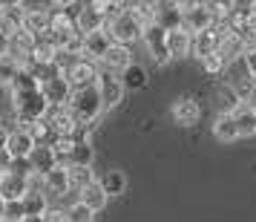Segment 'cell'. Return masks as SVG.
I'll use <instances>...</instances> for the list:
<instances>
[{
  "label": "cell",
  "instance_id": "cell-21",
  "mask_svg": "<svg viewBox=\"0 0 256 222\" xmlns=\"http://www.w3.org/2000/svg\"><path fill=\"white\" fill-rule=\"evenodd\" d=\"M46 187H44V193L46 196H64V193H70L72 190V185H70V170L66 167H55V170H49L46 176Z\"/></svg>",
  "mask_w": 256,
  "mask_h": 222
},
{
  "label": "cell",
  "instance_id": "cell-38",
  "mask_svg": "<svg viewBox=\"0 0 256 222\" xmlns=\"http://www.w3.org/2000/svg\"><path fill=\"white\" fill-rule=\"evenodd\" d=\"M46 222H70V213L64 208H49L46 210Z\"/></svg>",
  "mask_w": 256,
  "mask_h": 222
},
{
  "label": "cell",
  "instance_id": "cell-18",
  "mask_svg": "<svg viewBox=\"0 0 256 222\" xmlns=\"http://www.w3.org/2000/svg\"><path fill=\"white\" fill-rule=\"evenodd\" d=\"M24 21H26V9L24 6H3L0 9V32L3 35H18L24 29Z\"/></svg>",
  "mask_w": 256,
  "mask_h": 222
},
{
  "label": "cell",
  "instance_id": "cell-30",
  "mask_svg": "<svg viewBox=\"0 0 256 222\" xmlns=\"http://www.w3.org/2000/svg\"><path fill=\"white\" fill-rule=\"evenodd\" d=\"M92 159H95V150H92V144H90V139L86 141H75V144H72L70 164H86V167H92Z\"/></svg>",
  "mask_w": 256,
  "mask_h": 222
},
{
  "label": "cell",
  "instance_id": "cell-29",
  "mask_svg": "<svg viewBox=\"0 0 256 222\" xmlns=\"http://www.w3.org/2000/svg\"><path fill=\"white\" fill-rule=\"evenodd\" d=\"M216 98H219V113H236V110L242 107V98L236 95V90H233L230 84H224V87H219V93H216Z\"/></svg>",
  "mask_w": 256,
  "mask_h": 222
},
{
  "label": "cell",
  "instance_id": "cell-42",
  "mask_svg": "<svg viewBox=\"0 0 256 222\" xmlns=\"http://www.w3.org/2000/svg\"><path fill=\"white\" fill-rule=\"evenodd\" d=\"M9 133H12V130H9V127H3V124H0V150L6 147V141H9Z\"/></svg>",
  "mask_w": 256,
  "mask_h": 222
},
{
  "label": "cell",
  "instance_id": "cell-41",
  "mask_svg": "<svg viewBox=\"0 0 256 222\" xmlns=\"http://www.w3.org/2000/svg\"><path fill=\"white\" fill-rule=\"evenodd\" d=\"M236 12H256V0H236Z\"/></svg>",
  "mask_w": 256,
  "mask_h": 222
},
{
  "label": "cell",
  "instance_id": "cell-22",
  "mask_svg": "<svg viewBox=\"0 0 256 222\" xmlns=\"http://www.w3.org/2000/svg\"><path fill=\"white\" fill-rule=\"evenodd\" d=\"M49 21H52V9H26L24 29L32 35H44L49 32Z\"/></svg>",
  "mask_w": 256,
  "mask_h": 222
},
{
  "label": "cell",
  "instance_id": "cell-17",
  "mask_svg": "<svg viewBox=\"0 0 256 222\" xmlns=\"http://www.w3.org/2000/svg\"><path fill=\"white\" fill-rule=\"evenodd\" d=\"M29 193V176H20V173H3V187H0V196L6 202L12 199H24Z\"/></svg>",
  "mask_w": 256,
  "mask_h": 222
},
{
  "label": "cell",
  "instance_id": "cell-4",
  "mask_svg": "<svg viewBox=\"0 0 256 222\" xmlns=\"http://www.w3.org/2000/svg\"><path fill=\"white\" fill-rule=\"evenodd\" d=\"M141 41H144V47H147V52H150V58L158 64V67H164L170 58V47H167V29H164L162 24H147L144 26V32H141Z\"/></svg>",
  "mask_w": 256,
  "mask_h": 222
},
{
  "label": "cell",
  "instance_id": "cell-23",
  "mask_svg": "<svg viewBox=\"0 0 256 222\" xmlns=\"http://www.w3.org/2000/svg\"><path fill=\"white\" fill-rule=\"evenodd\" d=\"M78 199H81L86 208H92L95 213H98V210H104V205H106V199L110 196H106V190L98 185V179H95L92 185H86L84 190H78Z\"/></svg>",
  "mask_w": 256,
  "mask_h": 222
},
{
  "label": "cell",
  "instance_id": "cell-19",
  "mask_svg": "<svg viewBox=\"0 0 256 222\" xmlns=\"http://www.w3.org/2000/svg\"><path fill=\"white\" fill-rule=\"evenodd\" d=\"M213 136H216L222 144H230V141L242 139V133H239V124H236L233 113H219V116H216V121H213Z\"/></svg>",
  "mask_w": 256,
  "mask_h": 222
},
{
  "label": "cell",
  "instance_id": "cell-11",
  "mask_svg": "<svg viewBox=\"0 0 256 222\" xmlns=\"http://www.w3.org/2000/svg\"><path fill=\"white\" fill-rule=\"evenodd\" d=\"M112 44H116V41L110 38V32H106V29L92 32V35H84V55H81V58L101 64V58L106 55V49L112 47Z\"/></svg>",
  "mask_w": 256,
  "mask_h": 222
},
{
  "label": "cell",
  "instance_id": "cell-7",
  "mask_svg": "<svg viewBox=\"0 0 256 222\" xmlns=\"http://www.w3.org/2000/svg\"><path fill=\"white\" fill-rule=\"evenodd\" d=\"M98 90H101V98H104V110H112L124 101V93H127V87L124 81L112 75V72H104L101 70V78H98Z\"/></svg>",
  "mask_w": 256,
  "mask_h": 222
},
{
  "label": "cell",
  "instance_id": "cell-46",
  "mask_svg": "<svg viewBox=\"0 0 256 222\" xmlns=\"http://www.w3.org/2000/svg\"><path fill=\"white\" fill-rule=\"evenodd\" d=\"M0 187H3V173H0Z\"/></svg>",
  "mask_w": 256,
  "mask_h": 222
},
{
  "label": "cell",
  "instance_id": "cell-12",
  "mask_svg": "<svg viewBox=\"0 0 256 222\" xmlns=\"http://www.w3.org/2000/svg\"><path fill=\"white\" fill-rule=\"evenodd\" d=\"M130 64H132V55H130V47H121V44H112V47L106 49V55L101 58V70L104 72H112V75H121V72L127 70Z\"/></svg>",
  "mask_w": 256,
  "mask_h": 222
},
{
  "label": "cell",
  "instance_id": "cell-43",
  "mask_svg": "<svg viewBox=\"0 0 256 222\" xmlns=\"http://www.w3.org/2000/svg\"><path fill=\"white\" fill-rule=\"evenodd\" d=\"M3 6H24V0H0V9Z\"/></svg>",
  "mask_w": 256,
  "mask_h": 222
},
{
  "label": "cell",
  "instance_id": "cell-3",
  "mask_svg": "<svg viewBox=\"0 0 256 222\" xmlns=\"http://www.w3.org/2000/svg\"><path fill=\"white\" fill-rule=\"evenodd\" d=\"M104 29L110 32V38H112L116 44H121V47H130L132 41H138V38H141V32H144V24H141V21H138L132 12H121V15H116L112 21H106Z\"/></svg>",
  "mask_w": 256,
  "mask_h": 222
},
{
  "label": "cell",
  "instance_id": "cell-24",
  "mask_svg": "<svg viewBox=\"0 0 256 222\" xmlns=\"http://www.w3.org/2000/svg\"><path fill=\"white\" fill-rule=\"evenodd\" d=\"M233 118H236V124H239L242 139H250V136H256V110H254L250 104H242L236 113H233Z\"/></svg>",
  "mask_w": 256,
  "mask_h": 222
},
{
  "label": "cell",
  "instance_id": "cell-15",
  "mask_svg": "<svg viewBox=\"0 0 256 222\" xmlns=\"http://www.w3.org/2000/svg\"><path fill=\"white\" fill-rule=\"evenodd\" d=\"M40 90L46 95L49 107H66V101H70V95H72V87H70V81H66V75H58V78L44 81Z\"/></svg>",
  "mask_w": 256,
  "mask_h": 222
},
{
  "label": "cell",
  "instance_id": "cell-32",
  "mask_svg": "<svg viewBox=\"0 0 256 222\" xmlns=\"http://www.w3.org/2000/svg\"><path fill=\"white\" fill-rule=\"evenodd\" d=\"M66 213H70V222H92L95 219V210L86 208L81 199H78V202H72L70 208H66Z\"/></svg>",
  "mask_w": 256,
  "mask_h": 222
},
{
  "label": "cell",
  "instance_id": "cell-45",
  "mask_svg": "<svg viewBox=\"0 0 256 222\" xmlns=\"http://www.w3.org/2000/svg\"><path fill=\"white\" fill-rule=\"evenodd\" d=\"M248 104H250V107L256 110V90H254V95H250V101H248Z\"/></svg>",
  "mask_w": 256,
  "mask_h": 222
},
{
  "label": "cell",
  "instance_id": "cell-39",
  "mask_svg": "<svg viewBox=\"0 0 256 222\" xmlns=\"http://www.w3.org/2000/svg\"><path fill=\"white\" fill-rule=\"evenodd\" d=\"M12 162H14V156L3 147V150H0V173H9V170H12Z\"/></svg>",
  "mask_w": 256,
  "mask_h": 222
},
{
  "label": "cell",
  "instance_id": "cell-31",
  "mask_svg": "<svg viewBox=\"0 0 256 222\" xmlns=\"http://www.w3.org/2000/svg\"><path fill=\"white\" fill-rule=\"evenodd\" d=\"M20 70H24V67H20L12 55H0V84H12Z\"/></svg>",
  "mask_w": 256,
  "mask_h": 222
},
{
  "label": "cell",
  "instance_id": "cell-5",
  "mask_svg": "<svg viewBox=\"0 0 256 222\" xmlns=\"http://www.w3.org/2000/svg\"><path fill=\"white\" fill-rule=\"evenodd\" d=\"M66 81H70L72 90H86V87H98V78H101V67L95 61H86V58H78L72 64L70 70L64 72Z\"/></svg>",
  "mask_w": 256,
  "mask_h": 222
},
{
  "label": "cell",
  "instance_id": "cell-10",
  "mask_svg": "<svg viewBox=\"0 0 256 222\" xmlns=\"http://www.w3.org/2000/svg\"><path fill=\"white\" fill-rule=\"evenodd\" d=\"M219 44H222V24H216L213 29H204V32L193 35V55L198 61H204L208 55L219 52Z\"/></svg>",
  "mask_w": 256,
  "mask_h": 222
},
{
  "label": "cell",
  "instance_id": "cell-44",
  "mask_svg": "<svg viewBox=\"0 0 256 222\" xmlns=\"http://www.w3.org/2000/svg\"><path fill=\"white\" fill-rule=\"evenodd\" d=\"M3 216H6V199L0 196V222H3Z\"/></svg>",
  "mask_w": 256,
  "mask_h": 222
},
{
  "label": "cell",
  "instance_id": "cell-26",
  "mask_svg": "<svg viewBox=\"0 0 256 222\" xmlns=\"http://www.w3.org/2000/svg\"><path fill=\"white\" fill-rule=\"evenodd\" d=\"M118 78L124 81V87H127V90H144V87H147V70H144L141 64H136V61H132L127 70L118 75Z\"/></svg>",
  "mask_w": 256,
  "mask_h": 222
},
{
  "label": "cell",
  "instance_id": "cell-33",
  "mask_svg": "<svg viewBox=\"0 0 256 222\" xmlns=\"http://www.w3.org/2000/svg\"><path fill=\"white\" fill-rule=\"evenodd\" d=\"M9 87H12V93H20V90H32V87H40V81H38V78H35V75H32L29 70H20V72H18V78H14Z\"/></svg>",
  "mask_w": 256,
  "mask_h": 222
},
{
  "label": "cell",
  "instance_id": "cell-6",
  "mask_svg": "<svg viewBox=\"0 0 256 222\" xmlns=\"http://www.w3.org/2000/svg\"><path fill=\"white\" fill-rule=\"evenodd\" d=\"M182 26L196 35V32H204V29H213V26H216V15L210 12V6L204 3V0H196L190 9H184Z\"/></svg>",
  "mask_w": 256,
  "mask_h": 222
},
{
  "label": "cell",
  "instance_id": "cell-2",
  "mask_svg": "<svg viewBox=\"0 0 256 222\" xmlns=\"http://www.w3.org/2000/svg\"><path fill=\"white\" fill-rule=\"evenodd\" d=\"M66 107H70V113L75 116V121H78V124H84V127L92 130L95 121H98V118H101V113H104V98H101V90H98V87L72 90Z\"/></svg>",
  "mask_w": 256,
  "mask_h": 222
},
{
  "label": "cell",
  "instance_id": "cell-27",
  "mask_svg": "<svg viewBox=\"0 0 256 222\" xmlns=\"http://www.w3.org/2000/svg\"><path fill=\"white\" fill-rule=\"evenodd\" d=\"M66 170H70V185H72V190H75V193H78V190H84L86 185H92V182H95L92 167H86V164H70Z\"/></svg>",
  "mask_w": 256,
  "mask_h": 222
},
{
  "label": "cell",
  "instance_id": "cell-1",
  "mask_svg": "<svg viewBox=\"0 0 256 222\" xmlns=\"http://www.w3.org/2000/svg\"><path fill=\"white\" fill-rule=\"evenodd\" d=\"M12 110L14 118L20 127H29L40 118H46L49 113V101L40 87H32V90H20V93H12Z\"/></svg>",
  "mask_w": 256,
  "mask_h": 222
},
{
  "label": "cell",
  "instance_id": "cell-36",
  "mask_svg": "<svg viewBox=\"0 0 256 222\" xmlns=\"http://www.w3.org/2000/svg\"><path fill=\"white\" fill-rule=\"evenodd\" d=\"M242 64H244V72L256 81V44H248V49L242 55Z\"/></svg>",
  "mask_w": 256,
  "mask_h": 222
},
{
  "label": "cell",
  "instance_id": "cell-34",
  "mask_svg": "<svg viewBox=\"0 0 256 222\" xmlns=\"http://www.w3.org/2000/svg\"><path fill=\"white\" fill-rule=\"evenodd\" d=\"M24 219H26L24 199H12V202H6V216H3V222H24Z\"/></svg>",
  "mask_w": 256,
  "mask_h": 222
},
{
  "label": "cell",
  "instance_id": "cell-25",
  "mask_svg": "<svg viewBox=\"0 0 256 222\" xmlns=\"http://www.w3.org/2000/svg\"><path fill=\"white\" fill-rule=\"evenodd\" d=\"M98 185L106 190V196H121V193L127 190V176L121 173V170H106V173L98 179Z\"/></svg>",
  "mask_w": 256,
  "mask_h": 222
},
{
  "label": "cell",
  "instance_id": "cell-20",
  "mask_svg": "<svg viewBox=\"0 0 256 222\" xmlns=\"http://www.w3.org/2000/svg\"><path fill=\"white\" fill-rule=\"evenodd\" d=\"M29 159H32L35 173H44V176H46L49 170H55V167H58V153H55L52 144H38Z\"/></svg>",
  "mask_w": 256,
  "mask_h": 222
},
{
  "label": "cell",
  "instance_id": "cell-9",
  "mask_svg": "<svg viewBox=\"0 0 256 222\" xmlns=\"http://www.w3.org/2000/svg\"><path fill=\"white\" fill-rule=\"evenodd\" d=\"M46 124L52 127V133L55 136H64V139H70L72 133H75V127H78V121H75V116L70 113V107H49L46 113Z\"/></svg>",
  "mask_w": 256,
  "mask_h": 222
},
{
  "label": "cell",
  "instance_id": "cell-16",
  "mask_svg": "<svg viewBox=\"0 0 256 222\" xmlns=\"http://www.w3.org/2000/svg\"><path fill=\"white\" fill-rule=\"evenodd\" d=\"M75 24H78L81 35H92V32H101L106 26V18L92 6H75Z\"/></svg>",
  "mask_w": 256,
  "mask_h": 222
},
{
  "label": "cell",
  "instance_id": "cell-28",
  "mask_svg": "<svg viewBox=\"0 0 256 222\" xmlns=\"http://www.w3.org/2000/svg\"><path fill=\"white\" fill-rule=\"evenodd\" d=\"M24 208H26V216H46L49 196L46 193H38V190H29L24 196Z\"/></svg>",
  "mask_w": 256,
  "mask_h": 222
},
{
  "label": "cell",
  "instance_id": "cell-13",
  "mask_svg": "<svg viewBox=\"0 0 256 222\" xmlns=\"http://www.w3.org/2000/svg\"><path fill=\"white\" fill-rule=\"evenodd\" d=\"M35 147H38V141L32 139V133H29L26 127H14L12 133H9V141H6V150L12 153L14 159H29Z\"/></svg>",
  "mask_w": 256,
  "mask_h": 222
},
{
  "label": "cell",
  "instance_id": "cell-40",
  "mask_svg": "<svg viewBox=\"0 0 256 222\" xmlns=\"http://www.w3.org/2000/svg\"><path fill=\"white\" fill-rule=\"evenodd\" d=\"M49 6H52V9H75L78 0H49Z\"/></svg>",
  "mask_w": 256,
  "mask_h": 222
},
{
  "label": "cell",
  "instance_id": "cell-8",
  "mask_svg": "<svg viewBox=\"0 0 256 222\" xmlns=\"http://www.w3.org/2000/svg\"><path fill=\"white\" fill-rule=\"evenodd\" d=\"M170 116H173L176 124H182V127H193V124H198V118H202V107H198L196 98L182 95V98H176L173 101Z\"/></svg>",
  "mask_w": 256,
  "mask_h": 222
},
{
  "label": "cell",
  "instance_id": "cell-14",
  "mask_svg": "<svg viewBox=\"0 0 256 222\" xmlns=\"http://www.w3.org/2000/svg\"><path fill=\"white\" fill-rule=\"evenodd\" d=\"M167 47H170V58H187L193 55V32L184 26L167 29Z\"/></svg>",
  "mask_w": 256,
  "mask_h": 222
},
{
  "label": "cell",
  "instance_id": "cell-35",
  "mask_svg": "<svg viewBox=\"0 0 256 222\" xmlns=\"http://www.w3.org/2000/svg\"><path fill=\"white\" fill-rule=\"evenodd\" d=\"M202 67H204L208 75H222V72L228 70V61L222 58L219 52H213V55H208V58L202 61Z\"/></svg>",
  "mask_w": 256,
  "mask_h": 222
},
{
  "label": "cell",
  "instance_id": "cell-37",
  "mask_svg": "<svg viewBox=\"0 0 256 222\" xmlns=\"http://www.w3.org/2000/svg\"><path fill=\"white\" fill-rule=\"evenodd\" d=\"M12 173L32 176V173H35V167H32V159H14V162H12Z\"/></svg>",
  "mask_w": 256,
  "mask_h": 222
}]
</instances>
